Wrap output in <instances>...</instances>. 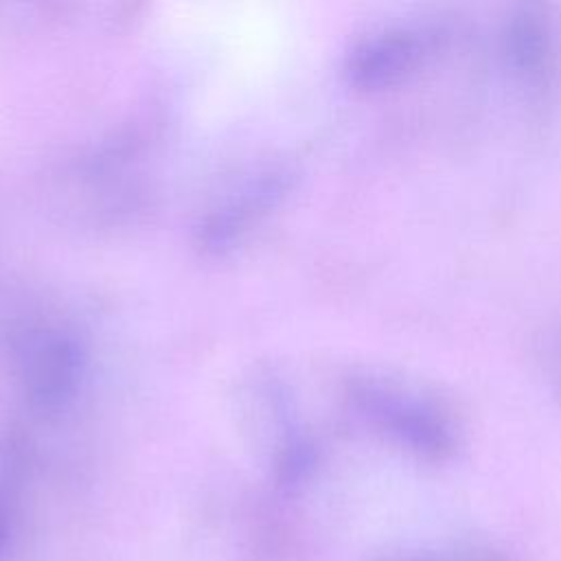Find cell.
<instances>
[{"label":"cell","mask_w":561,"mask_h":561,"mask_svg":"<svg viewBox=\"0 0 561 561\" xmlns=\"http://www.w3.org/2000/svg\"><path fill=\"white\" fill-rule=\"evenodd\" d=\"M9 537H11V508H9L7 495L0 491V561L7 552Z\"/></svg>","instance_id":"cell-1"}]
</instances>
